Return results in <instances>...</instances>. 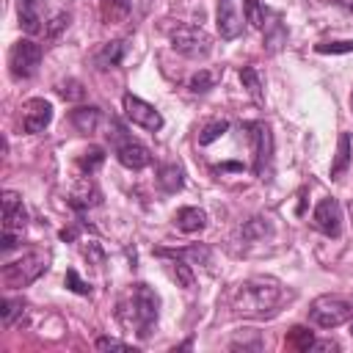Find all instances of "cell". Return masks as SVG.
Masks as SVG:
<instances>
[{"label":"cell","mask_w":353,"mask_h":353,"mask_svg":"<svg viewBox=\"0 0 353 353\" xmlns=\"http://www.w3.org/2000/svg\"><path fill=\"white\" fill-rule=\"evenodd\" d=\"M284 301V287L273 276H254L234 287L232 292V312L243 317H265L273 314L276 306Z\"/></svg>","instance_id":"cell-1"},{"label":"cell","mask_w":353,"mask_h":353,"mask_svg":"<svg viewBox=\"0 0 353 353\" xmlns=\"http://www.w3.org/2000/svg\"><path fill=\"white\" fill-rule=\"evenodd\" d=\"M157 314H160V298H157V292H154L149 284H143V281L132 284L130 292H127V295L119 301V306H116L119 323H121L127 331H135V336H141V339H146V336L152 334V328L157 325Z\"/></svg>","instance_id":"cell-2"},{"label":"cell","mask_w":353,"mask_h":353,"mask_svg":"<svg viewBox=\"0 0 353 353\" xmlns=\"http://www.w3.org/2000/svg\"><path fill=\"white\" fill-rule=\"evenodd\" d=\"M47 268H50V256H47V254H41V251H28V254H22L19 259L6 262L0 276H3V284H6L8 290H19V287L33 284L41 273H47Z\"/></svg>","instance_id":"cell-3"},{"label":"cell","mask_w":353,"mask_h":353,"mask_svg":"<svg viewBox=\"0 0 353 353\" xmlns=\"http://www.w3.org/2000/svg\"><path fill=\"white\" fill-rule=\"evenodd\" d=\"M353 317V303L339 295H320L309 306V320L317 328H336Z\"/></svg>","instance_id":"cell-4"},{"label":"cell","mask_w":353,"mask_h":353,"mask_svg":"<svg viewBox=\"0 0 353 353\" xmlns=\"http://www.w3.org/2000/svg\"><path fill=\"white\" fill-rule=\"evenodd\" d=\"M110 127H113V132H108V138H113V143H116V157H119V163H121L124 168H130V171L146 168V165L152 163V152H149L141 141H135L132 135H124L127 130H124L116 119L110 121Z\"/></svg>","instance_id":"cell-5"},{"label":"cell","mask_w":353,"mask_h":353,"mask_svg":"<svg viewBox=\"0 0 353 353\" xmlns=\"http://www.w3.org/2000/svg\"><path fill=\"white\" fill-rule=\"evenodd\" d=\"M39 63H41V44H36L33 39H19L11 44L8 69L17 80H30L39 72Z\"/></svg>","instance_id":"cell-6"},{"label":"cell","mask_w":353,"mask_h":353,"mask_svg":"<svg viewBox=\"0 0 353 353\" xmlns=\"http://www.w3.org/2000/svg\"><path fill=\"white\" fill-rule=\"evenodd\" d=\"M171 47L179 52V55H185V58H207L210 55V50H212V44H210V36L201 30V28H196V25H176L174 30H171Z\"/></svg>","instance_id":"cell-7"},{"label":"cell","mask_w":353,"mask_h":353,"mask_svg":"<svg viewBox=\"0 0 353 353\" xmlns=\"http://www.w3.org/2000/svg\"><path fill=\"white\" fill-rule=\"evenodd\" d=\"M243 130H248L251 143H254V174L256 176H265V171L270 165V157H273V135H270V127L265 121H245Z\"/></svg>","instance_id":"cell-8"},{"label":"cell","mask_w":353,"mask_h":353,"mask_svg":"<svg viewBox=\"0 0 353 353\" xmlns=\"http://www.w3.org/2000/svg\"><path fill=\"white\" fill-rule=\"evenodd\" d=\"M312 226L325 237H339L342 234V207H339V201L331 199V196L320 199L314 212H312Z\"/></svg>","instance_id":"cell-9"},{"label":"cell","mask_w":353,"mask_h":353,"mask_svg":"<svg viewBox=\"0 0 353 353\" xmlns=\"http://www.w3.org/2000/svg\"><path fill=\"white\" fill-rule=\"evenodd\" d=\"M124 116L132 121V124H138V127H143V130H152V132H157L160 127H163V116H160V110L154 108V105H149V102H143L141 97H135V94H124Z\"/></svg>","instance_id":"cell-10"},{"label":"cell","mask_w":353,"mask_h":353,"mask_svg":"<svg viewBox=\"0 0 353 353\" xmlns=\"http://www.w3.org/2000/svg\"><path fill=\"white\" fill-rule=\"evenodd\" d=\"M243 19L245 14L240 11V0H218L215 25H218L221 39H237L243 33Z\"/></svg>","instance_id":"cell-11"},{"label":"cell","mask_w":353,"mask_h":353,"mask_svg":"<svg viewBox=\"0 0 353 353\" xmlns=\"http://www.w3.org/2000/svg\"><path fill=\"white\" fill-rule=\"evenodd\" d=\"M52 121V105L41 97H33L22 105V130L36 135V132H44L47 124Z\"/></svg>","instance_id":"cell-12"},{"label":"cell","mask_w":353,"mask_h":353,"mask_svg":"<svg viewBox=\"0 0 353 353\" xmlns=\"http://www.w3.org/2000/svg\"><path fill=\"white\" fill-rule=\"evenodd\" d=\"M25 226H28V210L22 204V196L14 190H6L3 193V232L22 234Z\"/></svg>","instance_id":"cell-13"},{"label":"cell","mask_w":353,"mask_h":353,"mask_svg":"<svg viewBox=\"0 0 353 353\" xmlns=\"http://www.w3.org/2000/svg\"><path fill=\"white\" fill-rule=\"evenodd\" d=\"M157 256H163V259L168 262V270H171V276L176 279V284H182L185 290H190V287L196 284V279H193V270H190V265L185 262V254H179V251H165V248H157Z\"/></svg>","instance_id":"cell-14"},{"label":"cell","mask_w":353,"mask_h":353,"mask_svg":"<svg viewBox=\"0 0 353 353\" xmlns=\"http://www.w3.org/2000/svg\"><path fill=\"white\" fill-rule=\"evenodd\" d=\"M99 199H102V193H99V188L94 185V179H88V174L74 185V190L69 193V204L74 207V210H88V207H94V204H99Z\"/></svg>","instance_id":"cell-15"},{"label":"cell","mask_w":353,"mask_h":353,"mask_svg":"<svg viewBox=\"0 0 353 353\" xmlns=\"http://www.w3.org/2000/svg\"><path fill=\"white\" fill-rule=\"evenodd\" d=\"M174 223H176L179 232H185V234H196V232H201V229L207 226V212L199 210V207H182V210H176Z\"/></svg>","instance_id":"cell-16"},{"label":"cell","mask_w":353,"mask_h":353,"mask_svg":"<svg viewBox=\"0 0 353 353\" xmlns=\"http://www.w3.org/2000/svg\"><path fill=\"white\" fill-rule=\"evenodd\" d=\"M350 157H353V138H350V132H339L336 157H334V163H331V179H339V176L347 171Z\"/></svg>","instance_id":"cell-17"},{"label":"cell","mask_w":353,"mask_h":353,"mask_svg":"<svg viewBox=\"0 0 353 353\" xmlns=\"http://www.w3.org/2000/svg\"><path fill=\"white\" fill-rule=\"evenodd\" d=\"M157 185L163 193H176L185 185V171L176 163H165L157 168Z\"/></svg>","instance_id":"cell-18"},{"label":"cell","mask_w":353,"mask_h":353,"mask_svg":"<svg viewBox=\"0 0 353 353\" xmlns=\"http://www.w3.org/2000/svg\"><path fill=\"white\" fill-rule=\"evenodd\" d=\"M41 3L44 0H19V25L28 33H39L41 30Z\"/></svg>","instance_id":"cell-19"},{"label":"cell","mask_w":353,"mask_h":353,"mask_svg":"<svg viewBox=\"0 0 353 353\" xmlns=\"http://www.w3.org/2000/svg\"><path fill=\"white\" fill-rule=\"evenodd\" d=\"M121 55H124V41H108L97 50L94 55V66L97 69H113L121 63Z\"/></svg>","instance_id":"cell-20"},{"label":"cell","mask_w":353,"mask_h":353,"mask_svg":"<svg viewBox=\"0 0 353 353\" xmlns=\"http://www.w3.org/2000/svg\"><path fill=\"white\" fill-rule=\"evenodd\" d=\"M99 108H94V105H88V108H74L72 113H69V121L80 130V132H94L97 130V124H99Z\"/></svg>","instance_id":"cell-21"},{"label":"cell","mask_w":353,"mask_h":353,"mask_svg":"<svg viewBox=\"0 0 353 353\" xmlns=\"http://www.w3.org/2000/svg\"><path fill=\"white\" fill-rule=\"evenodd\" d=\"M99 11H102V19L108 25L121 22L130 14V0H99Z\"/></svg>","instance_id":"cell-22"},{"label":"cell","mask_w":353,"mask_h":353,"mask_svg":"<svg viewBox=\"0 0 353 353\" xmlns=\"http://www.w3.org/2000/svg\"><path fill=\"white\" fill-rule=\"evenodd\" d=\"M102 163H105V149H102V146H88V149L77 157L80 171H83V174H88V176H91Z\"/></svg>","instance_id":"cell-23"},{"label":"cell","mask_w":353,"mask_h":353,"mask_svg":"<svg viewBox=\"0 0 353 353\" xmlns=\"http://www.w3.org/2000/svg\"><path fill=\"white\" fill-rule=\"evenodd\" d=\"M240 83H243V88L248 91L251 99L262 102V80H259V72L254 66H243L240 69Z\"/></svg>","instance_id":"cell-24"},{"label":"cell","mask_w":353,"mask_h":353,"mask_svg":"<svg viewBox=\"0 0 353 353\" xmlns=\"http://www.w3.org/2000/svg\"><path fill=\"white\" fill-rule=\"evenodd\" d=\"M243 14H245V22H251L254 28H265L268 22V8L259 0H243Z\"/></svg>","instance_id":"cell-25"},{"label":"cell","mask_w":353,"mask_h":353,"mask_svg":"<svg viewBox=\"0 0 353 353\" xmlns=\"http://www.w3.org/2000/svg\"><path fill=\"white\" fill-rule=\"evenodd\" d=\"M212 85H215V74H212V72H207V69L193 72V74H190V80H188V91H190V94H207Z\"/></svg>","instance_id":"cell-26"},{"label":"cell","mask_w":353,"mask_h":353,"mask_svg":"<svg viewBox=\"0 0 353 353\" xmlns=\"http://www.w3.org/2000/svg\"><path fill=\"white\" fill-rule=\"evenodd\" d=\"M55 91H58L66 102H80V99H85V88H83V83H80V80H74V77L61 80V83L55 85Z\"/></svg>","instance_id":"cell-27"},{"label":"cell","mask_w":353,"mask_h":353,"mask_svg":"<svg viewBox=\"0 0 353 353\" xmlns=\"http://www.w3.org/2000/svg\"><path fill=\"white\" fill-rule=\"evenodd\" d=\"M240 234L245 240H262V237L270 234V223H268V218H251V221H245V226L240 229Z\"/></svg>","instance_id":"cell-28"},{"label":"cell","mask_w":353,"mask_h":353,"mask_svg":"<svg viewBox=\"0 0 353 353\" xmlns=\"http://www.w3.org/2000/svg\"><path fill=\"white\" fill-rule=\"evenodd\" d=\"M262 30H265V44H268V50H270V52H276V50L281 47L284 36H287V33H284V28H281V22H279V17H276L273 22H265V28H262Z\"/></svg>","instance_id":"cell-29"},{"label":"cell","mask_w":353,"mask_h":353,"mask_svg":"<svg viewBox=\"0 0 353 353\" xmlns=\"http://www.w3.org/2000/svg\"><path fill=\"white\" fill-rule=\"evenodd\" d=\"M22 312H25V303H22L19 298H3V303H0V317H3V325H6V328L14 325V320H17Z\"/></svg>","instance_id":"cell-30"},{"label":"cell","mask_w":353,"mask_h":353,"mask_svg":"<svg viewBox=\"0 0 353 353\" xmlns=\"http://www.w3.org/2000/svg\"><path fill=\"white\" fill-rule=\"evenodd\" d=\"M290 345L295 350H309V347H314V334L309 328H303V325H295L290 331Z\"/></svg>","instance_id":"cell-31"},{"label":"cell","mask_w":353,"mask_h":353,"mask_svg":"<svg viewBox=\"0 0 353 353\" xmlns=\"http://www.w3.org/2000/svg\"><path fill=\"white\" fill-rule=\"evenodd\" d=\"M226 130H229V121H226V119H221V121H212V124H207V127L201 130V135H199V143H201V146H207V143L218 141V138H221Z\"/></svg>","instance_id":"cell-32"},{"label":"cell","mask_w":353,"mask_h":353,"mask_svg":"<svg viewBox=\"0 0 353 353\" xmlns=\"http://www.w3.org/2000/svg\"><path fill=\"white\" fill-rule=\"evenodd\" d=\"M66 28H69V14H66V11H58V14L44 25V33H47V39L52 41V39H58L61 30H66Z\"/></svg>","instance_id":"cell-33"},{"label":"cell","mask_w":353,"mask_h":353,"mask_svg":"<svg viewBox=\"0 0 353 353\" xmlns=\"http://www.w3.org/2000/svg\"><path fill=\"white\" fill-rule=\"evenodd\" d=\"M66 287L77 295H91V287L77 276V270H66Z\"/></svg>","instance_id":"cell-34"},{"label":"cell","mask_w":353,"mask_h":353,"mask_svg":"<svg viewBox=\"0 0 353 353\" xmlns=\"http://www.w3.org/2000/svg\"><path fill=\"white\" fill-rule=\"evenodd\" d=\"M317 52H353V41H320Z\"/></svg>","instance_id":"cell-35"},{"label":"cell","mask_w":353,"mask_h":353,"mask_svg":"<svg viewBox=\"0 0 353 353\" xmlns=\"http://www.w3.org/2000/svg\"><path fill=\"white\" fill-rule=\"evenodd\" d=\"M97 347H99V350H130L132 345H127V342H121V339H113V336H99V339H97Z\"/></svg>","instance_id":"cell-36"},{"label":"cell","mask_w":353,"mask_h":353,"mask_svg":"<svg viewBox=\"0 0 353 353\" xmlns=\"http://www.w3.org/2000/svg\"><path fill=\"white\" fill-rule=\"evenodd\" d=\"M83 254H85V259H94V262H102V251H99V245H97V243H88V245L83 248Z\"/></svg>","instance_id":"cell-37"},{"label":"cell","mask_w":353,"mask_h":353,"mask_svg":"<svg viewBox=\"0 0 353 353\" xmlns=\"http://www.w3.org/2000/svg\"><path fill=\"white\" fill-rule=\"evenodd\" d=\"M345 6H347V8H350V11H353V0H347V3H345Z\"/></svg>","instance_id":"cell-38"},{"label":"cell","mask_w":353,"mask_h":353,"mask_svg":"<svg viewBox=\"0 0 353 353\" xmlns=\"http://www.w3.org/2000/svg\"><path fill=\"white\" fill-rule=\"evenodd\" d=\"M350 108H353V94H350Z\"/></svg>","instance_id":"cell-39"}]
</instances>
